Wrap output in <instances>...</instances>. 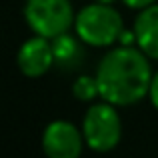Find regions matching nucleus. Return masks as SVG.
<instances>
[{
    "mask_svg": "<svg viewBox=\"0 0 158 158\" xmlns=\"http://www.w3.org/2000/svg\"><path fill=\"white\" fill-rule=\"evenodd\" d=\"M100 98L114 106H130L148 96L152 70L138 46L118 44L104 54L96 68Z\"/></svg>",
    "mask_w": 158,
    "mask_h": 158,
    "instance_id": "1",
    "label": "nucleus"
},
{
    "mask_svg": "<svg viewBox=\"0 0 158 158\" xmlns=\"http://www.w3.org/2000/svg\"><path fill=\"white\" fill-rule=\"evenodd\" d=\"M52 42V52H54V64H58L60 68H74L82 58V46L74 36H70L68 32L56 36L50 40Z\"/></svg>",
    "mask_w": 158,
    "mask_h": 158,
    "instance_id": "8",
    "label": "nucleus"
},
{
    "mask_svg": "<svg viewBox=\"0 0 158 158\" xmlns=\"http://www.w3.org/2000/svg\"><path fill=\"white\" fill-rule=\"evenodd\" d=\"M118 44L122 46H136V34H134V28L132 30H122L118 36Z\"/></svg>",
    "mask_w": 158,
    "mask_h": 158,
    "instance_id": "11",
    "label": "nucleus"
},
{
    "mask_svg": "<svg viewBox=\"0 0 158 158\" xmlns=\"http://www.w3.org/2000/svg\"><path fill=\"white\" fill-rule=\"evenodd\" d=\"M72 94H74V98H78L82 102H90L96 96H100V88H98L96 76H88V74L78 76L72 84Z\"/></svg>",
    "mask_w": 158,
    "mask_h": 158,
    "instance_id": "9",
    "label": "nucleus"
},
{
    "mask_svg": "<svg viewBox=\"0 0 158 158\" xmlns=\"http://www.w3.org/2000/svg\"><path fill=\"white\" fill-rule=\"evenodd\" d=\"M82 128L68 120H52L42 132V150L50 158H76L84 146Z\"/></svg>",
    "mask_w": 158,
    "mask_h": 158,
    "instance_id": "5",
    "label": "nucleus"
},
{
    "mask_svg": "<svg viewBox=\"0 0 158 158\" xmlns=\"http://www.w3.org/2000/svg\"><path fill=\"white\" fill-rule=\"evenodd\" d=\"M16 64H18L20 72L28 78H38L46 74L48 68L54 64L50 38H44L40 34L28 38L16 54Z\"/></svg>",
    "mask_w": 158,
    "mask_h": 158,
    "instance_id": "6",
    "label": "nucleus"
},
{
    "mask_svg": "<svg viewBox=\"0 0 158 158\" xmlns=\"http://www.w3.org/2000/svg\"><path fill=\"white\" fill-rule=\"evenodd\" d=\"M128 8H134V10H142V8L150 6V4H156V0H122Z\"/></svg>",
    "mask_w": 158,
    "mask_h": 158,
    "instance_id": "12",
    "label": "nucleus"
},
{
    "mask_svg": "<svg viewBox=\"0 0 158 158\" xmlns=\"http://www.w3.org/2000/svg\"><path fill=\"white\" fill-rule=\"evenodd\" d=\"M82 134L86 146L94 152H108L116 148L122 138V120L116 106L106 100L92 104L82 120Z\"/></svg>",
    "mask_w": 158,
    "mask_h": 158,
    "instance_id": "3",
    "label": "nucleus"
},
{
    "mask_svg": "<svg viewBox=\"0 0 158 158\" xmlns=\"http://www.w3.org/2000/svg\"><path fill=\"white\" fill-rule=\"evenodd\" d=\"M136 46L148 58L158 60V2L142 8L134 20Z\"/></svg>",
    "mask_w": 158,
    "mask_h": 158,
    "instance_id": "7",
    "label": "nucleus"
},
{
    "mask_svg": "<svg viewBox=\"0 0 158 158\" xmlns=\"http://www.w3.org/2000/svg\"><path fill=\"white\" fill-rule=\"evenodd\" d=\"M96 2H102V4H112L114 0H96Z\"/></svg>",
    "mask_w": 158,
    "mask_h": 158,
    "instance_id": "13",
    "label": "nucleus"
},
{
    "mask_svg": "<svg viewBox=\"0 0 158 158\" xmlns=\"http://www.w3.org/2000/svg\"><path fill=\"white\" fill-rule=\"evenodd\" d=\"M76 36L88 46H112L118 44V36L124 30L122 16L112 4L94 2L84 6L74 20Z\"/></svg>",
    "mask_w": 158,
    "mask_h": 158,
    "instance_id": "2",
    "label": "nucleus"
},
{
    "mask_svg": "<svg viewBox=\"0 0 158 158\" xmlns=\"http://www.w3.org/2000/svg\"><path fill=\"white\" fill-rule=\"evenodd\" d=\"M24 18L34 34L52 40L74 26L76 14L70 0H26Z\"/></svg>",
    "mask_w": 158,
    "mask_h": 158,
    "instance_id": "4",
    "label": "nucleus"
},
{
    "mask_svg": "<svg viewBox=\"0 0 158 158\" xmlns=\"http://www.w3.org/2000/svg\"><path fill=\"white\" fill-rule=\"evenodd\" d=\"M148 98H150L152 106L158 110V72L152 74V80H150V90H148Z\"/></svg>",
    "mask_w": 158,
    "mask_h": 158,
    "instance_id": "10",
    "label": "nucleus"
}]
</instances>
